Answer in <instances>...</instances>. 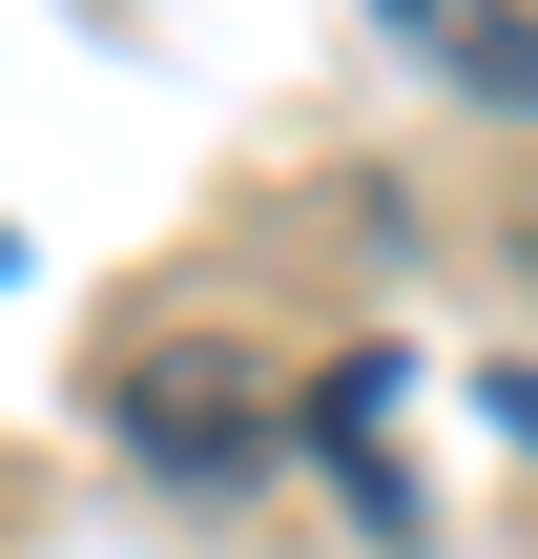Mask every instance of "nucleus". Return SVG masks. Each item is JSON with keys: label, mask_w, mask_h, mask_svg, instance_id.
Returning a JSON list of instances; mask_svg holds the SVG:
<instances>
[{"label": "nucleus", "mask_w": 538, "mask_h": 559, "mask_svg": "<svg viewBox=\"0 0 538 559\" xmlns=\"http://www.w3.org/2000/svg\"><path fill=\"white\" fill-rule=\"evenodd\" d=\"M124 436H145L166 477H249V456H270V394H249L228 353H145V373H124Z\"/></svg>", "instance_id": "1"}, {"label": "nucleus", "mask_w": 538, "mask_h": 559, "mask_svg": "<svg viewBox=\"0 0 538 559\" xmlns=\"http://www.w3.org/2000/svg\"><path fill=\"white\" fill-rule=\"evenodd\" d=\"M498 436H518V456H538V373H498Z\"/></svg>", "instance_id": "2"}, {"label": "nucleus", "mask_w": 538, "mask_h": 559, "mask_svg": "<svg viewBox=\"0 0 538 559\" xmlns=\"http://www.w3.org/2000/svg\"><path fill=\"white\" fill-rule=\"evenodd\" d=\"M373 21H415V41H456V0H373Z\"/></svg>", "instance_id": "3"}]
</instances>
